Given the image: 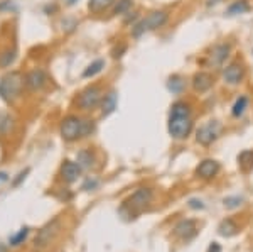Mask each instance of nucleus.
Segmentation results:
<instances>
[{
    "label": "nucleus",
    "instance_id": "1",
    "mask_svg": "<svg viewBox=\"0 0 253 252\" xmlns=\"http://www.w3.org/2000/svg\"><path fill=\"white\" fill-rule=\"evenodd\" d=\"M193 131V119H191V108L184 101H175L170 107L169 117V134L174 139H186Z\"/></svg>",
    "mask_w": 253,
    "mask_h": 252
},
{
    "label": "nucleus",
    "instance_id": "2",
    "mask_svg": "<svg viewBox=\"0 0 253 252\" xmlns=\"http://www.w3.org/2000/svg\"><path fill=\"white\" fill-rule=\"evenodd\" d=\"M93 131H95V124H93L91 120L80 119L78 115H69L61 122V136L68 142L78 141L81 137H86Z\"/></svg>",
    "mask_w": 253,
    "mask_h": 252
},
{
    "label": "nucleus",
    "instance_id": "3",
    "mask_svg": "<svg viewBox=\"0 0 253 252\" xmlns=\"http://www.w3.org/2000/svg\"><path fill=\"white\" fill-rule=\"evenodd\" d=\"M24 85H26V78L22 76V73L10 71L3 75L0 78V99L7 101V103L14 101L22 93Z\"/></svg>",
    "mask_w": 253,
    "mask_h": 252
},
{
    "label": "nucleus",
    "instance_id": "4",
    "mask_svg": "<svg viewBox=\"0 0 253 252\" xmlns=\"http://www.w3.org/2000/svg\"><path fill=\"white\" fill-rule=\"evenodd\" d=\"M169 20V14L164 10H156V12H150L145 19H142L140 22L135 24L132 29V36L133 38H140L144 32L149 31H156L159 27H162L164 24Z\"/></svg>",
    "mask_w": 253,
    "mask_h": 252
},
{
    "label": "nucleus",
    "instance_id": "5",
    "mask_svg": "<svg viewBox=\"0 0 253 252\" xmlns=\"http://www.w3.org/2000/svg\"><path fill=\"white\" fill-rule=\"evenodd\" d=\"M61 230V223H59V218H52L51 222H47L42 229L39 230L38 235L34 239V249L38 252H42L46 247L51 246V242L58 237Z\"/></svg>",
    "mask_w": 253,
    "mask_h": 252
},
{
    "label": "nucleus",
    "instance_id": "6",
    "mask_svg": "<svg viewBox=\"0 0 253 252\" xmlns=\"http://www.w3.org/2000/svg\"><path fill=\"white\" fill-rule=\"evenodd\" d=\"M150 200H152V190L140 188V190H137V192L124 203V206L120 208V212H126V210H130L128 215L133 218V215L140 213L142 210H144L145 206L150 203Z\"/></svg>",
    "mask_w": 253,
    "mask_h": 252
},
{
    "label": "nucleus",
    "instance_id": "7",
    "mask_svg": "<svg viewBox=\"0 0 253 252\" xmlns=\"http://www.w3.org/2000/svg\"><path fill=\"white\" fill-rule=\"evenodd\" d=\"M219 131H221L219 122L211 120L198 129V132H196V141L201 146H211L219 137Z\"/></svg>",
    "mask_w": 253,
    "mask_h": 252
},
{
    "label": "nucleus",
    "instance_id": "8",
    "mask_svg": "<svg viewBox=\"0 0 253 252\" xmlns=\"http://www.w3.org/2000/svg\"><path fill=\"white\" fill-rule=\"evenodd\" d=\"M101 103V90L98 87H88L80 93L78 105L81 110H93Z\"/></svg>",
    "mask_w": 253,
    "mask_h": 252
},
{
    "label": "nucleus",
    "instance_id": "9",
    "mask_svg": "<svg viewBox=\"0 0 253 252\" xmlns=\"http://www.w3.org/2000/svg\"><path fill=\"white\" fill-rule=\"evenodd\" d=\"M46 81H47L46 71L41 70V68H34V70L26 75V87L29 88L31 92L41 90V88L46 85Z\"/></svg>",
    "mask_w": 253,
    "mask_h": 252
},
{
    "label": "nucleus",
    "instance_id": "10",
    "mask_svg": "<svg viewBox=\"0 0 253 252\" xmlns=\"http://www.w3.org/2000/svg\"><path fill=\"white\" fill-rule=\"evenodd\" d=\"M243 76H245V70L240 63H231L223 70V80L226 81L228 85L242 83Z\"/></svg>",
    "mask_w": 253,
    "mask_h": 252
},
{
    "label": "nucleus",
    "instance_id": "11",
    "mask_svg": "<svg viewBox=\"0 0 253 252\" xmlns=\"http://www.w3.org/2000/svg\"><path fill=\"white\" fill-rule=\"evenodd\" d=\"M174 234L177 237H181L182 241H191V239L196 237L198 234V229H196V222L194 220H181L177 225L174 227Z\"/></svg>",
    "mask_w": 253,
    "mask_h": 252
},
{
    "label": "nucleus",
    "instance_id": "12",
    "mask_svg": "<svg viewBox=\"0 0 253 252\" xmlns=\"http://www.w3.org/2000/svg\"><path fill=\"white\" fill-rule=\"evenodd\" d=\"M218 171H219V162L214 159H205L198 166V169H196L198 176L203 178V180H211V178L218 174Z\"/></svg>",
    "mask_w": 253,
    "mask_h": 252
},
{
    "label": "nucleus",
    "instance_id": "13",
    "mask_svg": "<svg viewBox=\"0 0 253 252\" xmlns=\"http://www.w3.org/2000/svg\"><path fill=\"white\" fill-rule=\"evenodd\" d=\"M81 174V168L78 162L73 161H64L63 166H61V176L66 183H75L80 178Z\"/></svg>",
    "mask_w": 253,
    "mask_h": 252
},
{
    "label": "nucleus",
    "instance_id": "14",
    "mask_svg": "<svg viewBox=\"0 0 253 252\" xmlns=\"http://www.w3.org/2000/svg\"><path fill=\"white\" fill-rule=\"evenodd\" d=\"M193 87H194V90L199 92V93L208 92L211 87H213V76H211L210 73H205V71L196 73L194 78H193Z\"/></svg>",
    "mask_w": 253,
    "mask_h": 252
},
{
    "label": "nucleus",
    "instance_id": "15",
    "mask_svg": "<svg viewBox=\"0 0 253 252\" xmlns=\"http://www.w3.org/2000/svg\"><path fill=\"white\" fill-rule=\"evenodd\" d=\"M115 108H117V92L112 90L103 97V100H101V113L107 117L110 113L115 112Z\"/></svg>",
    "mask_w": 253,
    "mask_h": 252
},
{
    "label": "nucleus",
    "instance_id": "16",
    "mask_svg": "<svg viewBox=\"0 0 253 252\" xmlns=\"http://www.w3.org/2000/svg\"><path fill=\"white\" fill-rule=\"evenodd\" d=\"M238 166L243 173H250L253 169V151L247 149V151L238 154Z\"/></svg>",
    "mask_w": 253,
    "mask_h": 252
},
{
    "label": "nucleus",
    "instance_id": "17",
    "mask_svg": "<svg viewBox=\"0 0 253 252\" xmlns=\"http://www.w3.org/2000/svg\"><path fill=\"white\" fill-rule=\"evenodd\" d=\"M228 52H230V46L228 44H218V46H214L213 52H211V63L223 64V61L228 58Z\"/></svg>",
    "mask_w": 253,
    "mask_h": 252
},
{
    "label": "nucleus",
    "instance_id": "18",
    "mask_svg": "<svg viewBox=\"0 0 253 252\" xmlns=\"http://www.w3.org/2000/svg\"><path fill=\"white\" fill-rule=\"evenodd\" d=\"M238 225L233 222V220H223L221 223H219V227H218V232L219 235H223V237H233L235 234H238Z\"/></svg>",
    "mask_w": 253,
    "mask_h": 252
},
{
    "label": "nucleus",
    "instance_id": "19",
    "mask_svg": "<svg viewBox=\"0 0 253 252\" xmlns=\"http://www.w3.org/2000/svg\"><path fill=\"white\" fill-rule=\"evenodd\" d=\"M76 161H78L81 169H89L93 166V162H95V156H93L91 151H88V149H81L78 152V156H76Z\"/></svg>",
    "mask_w": 253,
    "mask_h": 252
},
{
    "label": "nucleus",
    "instance_id": "20",
    "mask_svg": "<svg viewBox=\"0 0 253 252\" xmlns=\"http://www.w3.org/2000/svg\"><path fill=\"white\" fill-rule=\"evenodd\" d=\"M105 68V61L103 59H96V61H93L91 64L86 68V70L83 71V78H93L95 75H98L101 70Z\"/></svg>",
    "mask_w": 253,
    "mask_h": 252
},
{
    "label": "nucleus",
    "instance_id": "21",
    "mask_svg": "<svg viewBox=\"0 0 253 252\" xmlns=\"http://www.w3.org/2000/svg\"><path fill=\"white\" fill-rule=\"evenodd\" d=\"M17 58V52L15 50H5L0 52V68H9L12 63Z\"/></svg>",
    "mask_w": 253,
    "mask_h": 252
},
{
    "label": "nucleus",
    "instance_id": "22",
    "mask_svg": "<svg viewBox=\"0 0 253 252\" xmlns=\"http://www.w3.org/2000/svg\"><path fill=\"white\" fill-rule=\"evenodd\" d=\"M14 127V120L9 113H0V136H5L9 134Z\"/></svg>",
    "mask_w": 253,
    "mask_h": 252
},
{
    "label": "nucleus",
    "instance_id": "23",
    "mask_svg": "<svg viewBox=\"0 0 253 252\" xmlns=\"http://www.w3.org/2000/svg\"><path fill=\"white\" fill-rule=\"evenodd\" d=\"M250 10V5H248L247 0H238V2L231 3L230 7H228V14L230 15H236V14H245V12Z\"/></svg>",
    "mask_w": 253,
    "mask_h": 252
},
{
    "label": "nucleus",
    "instance_id": "24",
    "mask_svg": "<svg viewBox=\"0 0 253 252\" xmlns=\"http://www.w3.org/2000/svg\"><path fill=\"white\" fill-rule=\"evenodd\" d=\"M115 0H89L88 2V9L91 12H101L105 9H108L110 5H113Z\"/></svg>",
    "mask_w": 253,
    "mask_h": 252
},
{
    "label": "nucleus",
    "instance_id": "25",
    "mask_svg": "<svg viewBox=\"0 0 253 252\" xmlns=\"http://www.w3.org/2000/svg\"><path fill=\"white\" fill-rule=\"evenodd\" d=\"M247 107H248V99L247 97H240L238 100L235 101V105H233V115L235 117H240V115H243V112L247 110Z\"/></svg>",
    "mask_w": 253,
    "mask_h": 252
},
{
    "label": "nucleus",
    "instance_id": "26",
    "mask_svg": "<svg viewBox=\"0 0 253 252\" xmlns=\"http://www.w3.org/2000/svg\"><path fill=\"white\" fill-rule=\"evenodd\" d=\"M27 235H29V229H27V227H24V229H20L17 234L12 235V237H10V246H14V247L20 246V244H22V242L27 239Z\"/></svg>",
    "mask_w": 253,
    "mask_h": 252
},
{
    "label": "nucleus",
    "instance_id": "27",
    "mask_svg": "<svg viewBox=\"0 0 253 252\" xmlns=\"http://www.w3.org/2000/svg\"><path fill=\"white\" fill-rule=\"evenodd\" d=\"M182 87H184V81L179 78V76H170L169 78V90L172 93H181Z\"/></svg>",
    "mask_w": 253,
    "mask_h": 252
},
{
    "label": "nucleus",
    "instance_id": "28",
    "mask_svg": "<svg viewBox=\"0 0 253 252\" xmlns=\"http://www.w3.org/2000/svg\"><path fill=\"white\" fill-rule=\"evenodd\" d=\"M133 0H118L117 5H115V14H125V12L130 10V7H132Z\"/></svg>",
    "mask_w": 253,
    "mask_h": 252
},
{
    "label": "nucleus",
    "instance_id": "29",
    "mask_svg": "<svg viewBox=\"0 0 253 252\" xmlns=\"http://www.w3.org/2000/svg\"><path fill=\"white\" fill-rule=\"evenodd\" d=\"M242 202H243V198H240V197H230L223 200L226 208H238V206L242 205Z\"/></svg>",
    "mask_w": 253,
    "mask_h": 252
},
{
    "label": "nucleus",
    "instance_id": "30",
    "mask_svg": "<svg viewBox=\"0 0 253 252\" xmlns=\"http://www.w3.org/2000/svg\"><path fill=\"white\" fill-rule=\"evenodd\" d=\"M189 206H191V208H199V210H201V208H205V203H203L201 200H194V198H193V200H189Z\"/></svg>",
    "mask_w": 253,
    "mask_h": 252
},
{
    "label": "nucleus",
    "instance_id": "31",
    "mask_svg": "<svg viewBox=\"0 0 253 252\" xmlns=\"http://www.w3.org/2000/svg\"><path fill=\"white\" fill-rule=\"evenodd\" d=\"M27 173H29V168L26 169V171H22V173H19V178L14 181V186H19L20 185V181L22 180H26V176H27Z\"/></svg>",
    "mask_w": 253,
    "mask_h": 252
},
{
    "label": "nucleus",
    "instance_id": "32",
    "mask_svg": "<svg viewBox=\"0 0 253 252\" xmlns=\"http://www.w3.org/2000/svg\"><path fill=\"white\" fill-rule=\"evenodd\" d=\"M208 252H221V246L218 242H213L210 246V249H208Z\"/></svg>",
    "mask_w": 253,
    "mask_h": 252
},
{
    "label": "nucleus",
    "instance_id": "33",
    "mask_svg": "<svg viewBox=\"0 0 253 252\" xmlns=\"http://www.w3.org/2000/svg\"><path fill=\"white\" fill-rule=\"evenodd\" d=\"M7 180H9V174L3 173V171H0V185H2V183H5Z\"/></svg>",
    "mask_w": 253,
    "mask_h": 252
},
{
    "label": "nucleus",
    "instance_id": "34",
    "mask_svg": "<svg viewBox=\"0 0 253 252\" xmlns=\"http://www.w3.org/2000/svg\"><path fill=\"white\" fill-rule=\"evenodd\" d=\"M0 252H7V247H5V246H3V244H2V242H0Z\"/></svg>",
    "mask_w": 253,
    "mask_h": 252
},
{
    "label": "nucleus",
    "instance_id": "35",
    "mask_svg": "<svg viewBox=\"0 0 253 252\" xmlns=\"http://www.w3.org/2000/svg\"><path fill=\"white\" fill-rule=\"evenodd\" d=\"M75 2H76V0H68V5H73Z\"/></svg>",
    "mask_w": 253,
    "mask_h": 252
}]
</instances>
